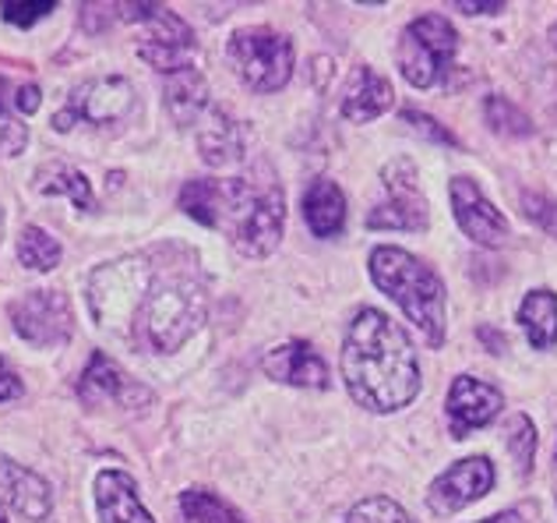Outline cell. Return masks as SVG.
<instances>
[{"label":"cell","mask_w":557,"mask_h":523,"mask_svg":"<svg viewBox=\"0 0 557 523\" xmlns=\"http://www.w3.org/2000/svg\"><path fill=\"white\" fill-rule=\"evenodd\" d=\"M343 382L363 411L395 414L420 397V357L409 332L377 308H360L346 326Z\"/></svg>","instance_id":"6da1fadb"},{"label":"cell","mask_w":557,"mask_h":523,"mask_svg":"<svg viewBox=\"0 0 557 523\" xmlns=\"http://www.w3.org/2000/svg\"><path fill=\"white\" fill-rule=\"evenodd\" d=\"M181 209L201 227L223 230L247 258H269L286 227L283 187L247 178H198L181 187Z\"/></svg>","instance_id":"7a4b0ae2"},{"label":"cell","mask_w":557,"mask_h":523,"mask_svg":"<svg viewBox=\"0 0 557 523\" xmlns=\"http://www.w3.org/2000/svg\"><path fill=\"white\" fill-rule=\"evenodd\" d=\"M205 315H209V297L195 272L187 266H166L163 272L152 269L131 337H138L156 354H173L205 326Z\"/></svg>","instance_id":"3957f363"},{"label":"cell","mask_w":557,"mask_h":523,"mask_svg":"<svg viewBox=\"0 0 557 523\" xmlns=\"http://www.w3.org/2000/svg\"><path fill=\"white\" fill-rule=\"evenodd\" d=\"M368 272L374 287L388 301L399 304V312L420 329V337L431 346H442L448 337V297L445 283L428 262L409 255L406 248L381 244L368 258Z\"/></svg>","instance_id":"277c9868"},{"label":"cell","mask_w":557,"mask_h":523,"mask_svg":"<svg viewBox=\"0 0 557 523\" xmlns=\"http://www.w3.org/2000/svg\"><path fill=\"white\" fill-rule=\"evenodd\" d=\"M456 53H459L456 25L445 14L428 11L403 28L399 47H395V64H399V75L413 89H434V85L448 82Z\"/></svg>","instance_id":"5b68a950"},{"label":"cell","mask_w":557,"mask_h":523,"mask_svg":"<svg viewBox=\"0 0 557 523\" xmlns=\"http://www.w3.org/2000/svg\"><path fill=\"white\" fill-rule=\"evenodd\" d=\"M230 68L251 93H278L286 89L297 68L293 39L286 33H275L269 25L237 28L226 42Z\"/></svg>","instance_id":"8992f818"},{"label":"cell","mask_w":557,"mask_h":523,"mask_svg":"<svg viewBox=\"0 0 557 523\" xmlns=\"http://www.w3.org/2000/svg\"><path fill=\"white\" fill-rule=\"evenodd\" d=\"M152 269L156 266L145 255H131V258L110 262V266L92 272L89 304H92V315L102 329L131 337L135 315L141 308V297L152 280Z\"/></svg>","instance_id":"52a82bcc"},{"label":"cell","mask_w":557,"mask_h":523,"mask_svg":"<svg viewBox=\"0 0 557 523\" xmlns=\"http://www.w3.org/2000/svg\"><path fill=\"white\" fill-rule=\"evenodd\" d=\"M381 181H385L388 195L368 212V230H428L431 209L417 184L413 163H409L406 156L392 159V163L381 170Z\"/></svg>","instance_id":"ba28073f"},{"label":"cell","mask_w":557,"mask_h":523,"mask_svg":"<svg viewBox=\"0 0 557 523\" xmlns=\"http://www.w3.org/2000/svg\"><path fill=\"white\" fill-rule=\"evenodd\" d=\"M141 36H138V57L149 68L163 71V75H177V71H190L195 68V33L190 25L173 14L170 8H152L149 19L141 25Z\"/></svg>","instance_id":"9c48e42d"},{"label":"cell","mask_w":557,"mask_h":523,"mask_svg":"<svg viewBox=\"0 0 557 523\" xmlns=\"http://www.w3.org/2000/svg\"><path fill=\"white\" fill-rule=\"evenodd\" d=\"M497 482V471H494V460L491 457H466L456 460L451 467H445L442 474L434 477L431 488H428V510L437 516H448V513H459L466 510L469 502H480Z\"/></svg>","instance_id":"30bf717a"},{"label":"cell","mask_w":557,"mask_h":523,"mask_svg":"<svg viewBox=\"0 0 557 523\" xmlns=\"http://www.w3.org/2000/svg\"><path fill=\"white\" fill-rule=\"evenodd\" d=\"M451 216L462 227L469 241L483 244V248H502L508 241V220L494 202L483 195V187L473 178H451L448 181Z\"/></svg>","instance_id":"8fae6325"},{"label":"cell","mask_w":557,"mask_h":523,"mask_svg":"<svg viewBox=\"0 0 557 523\" xmlns=\"http://www.w3.org/2000/svg\"><path fill=\"white\" fill-rule=\"evenodd\" d=\"M135 107V89L124 75H107V78H89L82 82L75 93H71V104L61 110V118L53 124L57 127H71V121H92V124H107L131 113Z\"/></svg>","instance_id":"7c38bea8"},{"label":"cell","mask_w":557,"mask_h":523,"mask_svg":"<svg viewBox=\"0 0 557 523\" xmlns=\"http://www.w3.org/2000/svg\"><path fill=\"white\" fill-rule=\"evenodd\" d=\"M78 397L89 406L113 403V406H124V411H141V406L152 403V392L138 386L135 379H127L124 368L102 351H96L89 357V365H85L82 379H78Z\"/></svg>","instance_id":"4fadbf2b"},{"label":"cell","mask_w":557,"mask_h":523,"mask_svg":"<svg viewBox=\"0 0 557 523\" xmlns=\"http://www.w3.org/2000/svg\"><path fill=\"white\" fill-rule=\"evenodd\" d=\"M11 323L28 343H64L71 337V304L61 290H33L11 304Z\"/></svg>","instance_id":"5bb4252c"},{"label":"cell","mask_w":557,"mask_h":523,"mask_svg":"<svg viewBox=\"0 0 557 523\" xmlns=\"http://www.w3.org/2000/svg\"><path fill=\"white\" fill-rule=\"evenodd\" d=\"M445 411H448L451 435L466 439L469 431L487 428L491 421L505 411V397L491 382L473 379V375H459V379L448 386Z\"/></svg>","instance_id":"9a60e30c"},{"label":"cell","mask_w":557,"mask_h":523,"mask_svg":"<svg viewBox=\"0 0 557 523\" xmlns=\"http://www.w3.org/2000/svg\"><path fill=\"white\" fill-rule=\"evenodd\" d=\"M50 506H53L50 485L39 474L0 453V523H8L11 513H18L25 520H42L50 516Z\"/></svg>","instance_id":"2e32d148"},{"label":"cell","mask_w":557,"mask_h":523,"mask_svg":"<svg viewBox=\"0 0 557 523\" xmlns=\"http://www.w3.org/2000/svg\"><path fill=\"white\" fill-rule=\"evenodd\" d=\"M265 375L283 386H297V389H329L332 386V372L325 365V357H321L318 346L307 340H289L283 346H275V351H269Z\"/></svg>","instance_id":"e0dca14e"},{"label":"cell","mask_w":557,"mask_h":523,"mask_svg":"<svg viewBox=\"0 0 557 523\" xmlns=\"http://www.w3.org/2000/svg\"><path fill=\"white\" fill-rule=\"evenodd\" d=\"M198 124V153L209 167H233L247 156L251 127L226 113L223 107H209V113Z\"/></svg>","instance_id":"ac0fdd59"},{"label":"cell","mask_w":557,"mask_h":523,"mask_svg":"<svg viewBox=\"0 0 557 523\" xmlns=\"http://www.w3.org/2000/svg\"><path fill=\"white\" fill-rule=\"evenodd\" d=\"M392 104H395V93L385 75H377V71L368 64L349 71L343 99H339V113L346 121H354V124L377 121L381 113L392 110Z\"/></svg>","instance_id":"d6986e66"},{"label":"cell","mask_w":557,"mask_h":523,"mask_svg":"<svg viewBox=\"0 0 557 523\" xmlns=\"http://www.w3.org/2000/svg\"><path fill=\"white\" fill-rule=\"evenodd\" d=\"M99 523H156L138 499V488L124 471H102L96 477Z\"/></svg>","instance_id":"ffe728a7"},{"label":"cell","mask_w":557,"mask_h":523,"mask_svg":"<svg viewBox=\"0 0 557 523\" xmlns=\"http://www.w3.org/2000/svg\"><path fill=\"white\" fill-rule=\"evenodd\" d=\"M346 216H349L346 195H343V187L335 181L318 178V181H311L304 187V223H307V230H311L314 238L343 234Z\"/></svg>","instance_id":"44dd1931"},{"label":"cell","mask_w":557,"mask_h":523,"mask_svg":"<svg viewBox=\"0 0 557 523\" xmlns=\"http://www.w3.org/2000/svg\"><path fill=\"white\" fill-rule=\"evenodd\" d=\"M163 104L177 124H198L205 113H209V85H205V78L195 68L177 71V75H166Z\"/></svg>","instance_id":"7402d4cb"},{"label":"cell","mask_w":557,"mask_h":523,"mask_svg":"<svg viewBox=\"0 0 557 523\" xmlns=\"http://www.w3.org/2000/svg\"><path fill=\"white\" fill-rule=\"evenodd\" d=\"M519 326L536 351H547L557 343V294L554 290H530L519 304Z\"/></svg>","instance_id":"603a6c76"},{"label":"cell","mask_w":557,"mask_h":523,"mask_svg":"<svg viewBox=\"0 0 557 523\" xmlns=\"http://www.w3.org/2000/svg\"><path fill=\"white\" fill-rule=\"evenodd\" d=\"M36 187L47 195H67L71 202H78L82 209L92 206V187L85 181V173L67 167V163H50V167H39L36 173Z\"/></svg>","instance_id":"cb8c5ba5"},{"label":"cell","mask_w":557,"mask_h":523,"mask_svg":"<svg viewBox=\"0 0 557 523\" xmlns=\"http://www.w3.org/2000/svg\"><path fill=\"white\" fill-rule=\"evenodd\" d=\"M483 118H487V127L494 131V135H502V138H530L536 131V124L530 121V113H525L522 107H516L505 96L483 99Z\"/></svg>","instance_id":"d4e9b609"},{"label":"cell","mask_w":557,"mask_h":523,"mask_svg":"<svg viewBox=\"0 0 557 523\" xmlns=\"http://www.w3.org/2000/svg\"><path fill=\"white\" fill-rule=\"evenodd\" d=\"M181 513L187 523H247L240 510H233L230 502H223L212 491L201 488H187L181 496Z\"/></svg>","instance_id":"484cf974"},{"label":"cell","mask_w":557,"mask_h":523,"mask_svg":"<svg viewBox=\"0 0 557 523\" xmlns=\"http://www.w3.org/2000/svg\"><path fill=\"white\" fill-rule=\"evenodd\" d=\"M505 446H508V457L516 463V474L519 477H530L536 467V428L533 421L525 414L508 417L505 425Z\"/></svg>","instance_id":"4316f807"},{"label":"cell","mask_w":557,"mask_h":523,"mask_svg":"<svg viewBox=\"0 0 557 523\" xmlns=\"http://www.w3.org/2000/svg\"><path fill=\"white\" fill-rule=\"evenodd\" d=\"M18 258L28 269L47 272L61 262V241H57L53 234H47L42 227H25L22 238H18Z\"/></svg>","instance_id":"83f0119b"},{"label":"cell","mask_w":557,"mask_h":523,"mask_svg":"<svg viewBox=\"0 0 557 523\" xmlns=\"http://www.w3.org/2000/svg\"><path fill=\"white\" fill-rule=\"evenodd\" d=\"M346 523H413L406 510L395 499L385 496H374V499H363L349 510Z\"/></svg>","instance_id":"f1b7e54d"},{"label":"cell","mask_w":557,"mask_h":523,"mask_svg":"<svg viewBox=\"0 0 557 523\" xmlns=\"http://www.w3.org/2000/svg\"><path fill=\"white\" fill-rule=\"evenodd\" d=\"M39 107V85L33 82H11L0 75V121H8L14 110L18 113H36Z\"/></svg>","instance_id":"f546056e"},{"label":"cell","mask_w":557,"mask_h":523,"mask_svg":"<svg viewBox=\"0 0 557 523\" xmlns=\"http://www.w3.org/2000/svg\"><path fill=\"white\" fill-rule=\"evenodd\" d=\"M519 206L536 227H544L550 238H557V198L540 195V192H522Z\"/></svg>","instance_id":"4dcf8cb0"},{"label":"cell","mask_w":557,"mask_h":523,"mask_svg":"<svg viewBox=\"0 0 557 523\" xmlns=\"http://www.w3.org/2000/svg\"><path fill=\"white\" fill-rule=\"evenodd\" d=\"M403 121L413 127V131H420L423 138L428 142H434V145H459L456 142V135H451V131L445 127V124H437L431 113H423V110H417V107H406L403 110Z\"/></svg>","instance_id":"1f68e13d"},{"label":"cell","mask_w":557,"mask_h":523,"mask_svg":"<svg viewBox=\"0 0 557 523\" xmlns=\"http://www.w3.org/2000/svg\"><path fill=\"white\" fill-rule=\"evenodd\" d=\"M50 11H53L50 0H36V4H4V8H0L4 22L18 25V28H33V22L42 19V14H50Z\"/></svg>","instance_id":"d6a6232c"},{"label":"cell","mask_w":557,"mask_h":523,"mask_svg":"<svg viewBox=\"0 0 557 523\" xmlns=\"http://www.w3.org/2000/svg\"><path fill=\"white\" fill-rule=\"evenodd\" d=\"M480 523H550L540 510V502H522V506H511V510L497 513L491 520H480Z\"/></svg>","instance_id":"836d02e7"},{"label":"cell","mask_w":557,"mask_h":523,"mask_svg":"<svg viewBox=\"0 0 557 523\" xmlns=\"http://www.w3.org/2000/svg\"><path fill=\"white\" fill-rule=\"evenodd\" d=\"M25 138H28V131L22 121H0V156H14V153H22L25 149Z\"/></svg>","instance_id":"e575fe53"},{"label":"cell","mask_w":557,"mask_h":523,"mask_svg":"<svg viewBox=\"0 0 557 523\" xmlns=\"http://www.w3.org/2000/svg\"><path fill=\"white\" fill-rule=\"evenodd\" d=\"M14 397H22V379L8 368V361L0 357V403H8Z\"/></svg>","instance_id":"d590c367"},{"label":"cell","mask_w":557,"mask_h":523,"mask_svg":"<svg viewBox=\"0 0 557 523\" xmlns=\"http://www.w3.org/2000/svg\"><path fill=\"white\" fill-rule=\"evenodd\" d=\"M456 11H462V14H469V19H473V14H502L505 11V4H469V0H459L456 4Z\"/></svg>","instance_id":"8d00e7d4"},{"label":"cell","mask_w":557,"mask_h":523,"mask_svg":"<svg viewBox=\"0 0 557 523\" xmlns=\"http://www.w3.org/2000/svg\"><path fill=\"white\" fill-rule=\"evenodd\" d=\"M476 337H483V343H487L494 354H502V343H497V340H502V337H497L494 329H487V326H483V329H476Z\"/></svg>","instance_id":"74e56055"},{"label":"cell","mask_w":557,"mask_h":523,"mask_svg":"<svg viewBox=\"0 0 557 523\" xmlns=\"http://www.w3.org/2000/svg\"><path fill=\"white\" fill-rule=\"evenodd\" d=\"M550 47L557 50V22H554V28H550Z\"/></svg>","instance_id":"f35d334b"},{"label":"cell","mask_w":557,"mask_h":523,"mask_svg":"<svg viewBox=\"0 0 557 523\" xmlns=\"http://www.w3.org/2000/svg\"><path fill=\"white\" fill-rule=\"evenodd\" d=\"M0 234H4V209H0Z\"/></svg>","instance_id":"ab89813d"},{"label":"cell","mask_w":557,"mask_h":523,"mask_svg":"<svg viewBox=\"0 0 557 523\" xmlns=\"http://www.w3.org/2000/svg\"><path fill=\"white\" fill-rule=\"evenodd\" d=\"M554 467H557V449H554Z\"/></svg>","instance_id":"60d3db41"},{"label":"cell","mask_w":557,"mask_h":523,"mask_svg":"<svg viewBox=\"0 0 557 523\" xmlns=\"http://www.w3.org/2000/svg\"><path fill=\"white\" fill-rule=\"evenodd\" d=\"M554 496H557V491H554Z\"/></svg>","instance_id":"b9f144b4"}]
</instances>
